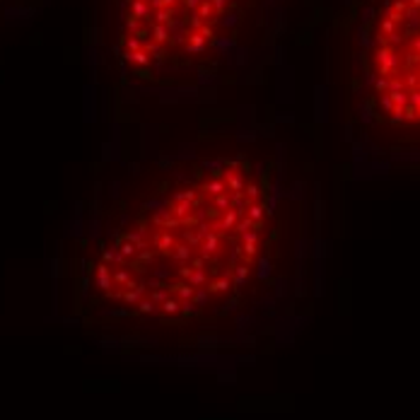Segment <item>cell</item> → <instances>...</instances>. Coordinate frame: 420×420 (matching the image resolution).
Wrapping results in <instances>:
<instances>
[{
	"label": "cell",
	"mask_w": 420,
	"mask_h": 420,
	"mask_svg": "<svg viewBox=\"0 0 420 420\" xmlns=\"http://www.w3.org/2000/svg\"><path fill=\"white\" fill-rule=\"evenodd\" d=\"M36 5H39V0H0V24L34 12Z\"/></svg>",
	"instance_id": "4"
},
{
	"label": "cell",
	"mask_w": 420,
	"mask_h": 420,
	"mask_svg": "<svg viewBox=\"0 0 420 420\" xmlns=\"http://www.w3.org/2000/svg\"><path fill=\"white\" fill-rule=\"evenodd\" d=\"M282 0H119L114 63L138 94L193 99L251 72Z\"/></svg>",
	"instance_id": "2"
},
{
	"label": "cell",
	"mask_w": 420,
	"mask_h": 420,
	"mask_svg": "<svg viewBox=\"0 0 420 420\" xmlns=\"http://www.w3.org/2000/svg\"><path fill=\"white\" fill-rule=\"evenodd\" d=\"M343 61L352 155L420 174V0H355Z\"/></svg>",
	"instance_id": "3"
},
{
	"label": "cell",
	"mask_w": 420,
	"mask_h": 420,
	"mask_svg": "<svg viewBox=\"0 0 420 420\" xmlns=\"http://www.w3.org/2000/svg\"><path fill=\"white\" fill-rule=\"evenodd\" d=\"M314 254L309 179L287 145L212 133L99 172L53 273L72 282L77 316L136 324L121 348H142L150 326L201 324L193 365H225L217 324L232 321L242 348L259 346L263 321L290 331Z\"/></svg>",
	"instance_id": "1"
}]
</instances>
